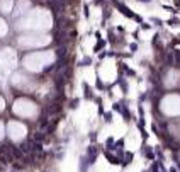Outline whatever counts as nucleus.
<instances>
[{
	"mask_svg": "<svg viewBox=\"0 0 180 172\" xmlns=\"http://www.w3.org/2000/svg\"><path fill=\"white\" fill-rule=\"evenodd\" d=\"M119 9H121V10H122V12H124L126 15H128V17H133V19H136V21H139V17H138V15H134V12H133V10L126 9L124 5H119Z\"/></svg>",
	"mask_w": 180,
	"mask_h": 172,
	"instance_id": "f257e3e1",
	"label": "nucleus"
}]
</instances>
